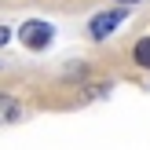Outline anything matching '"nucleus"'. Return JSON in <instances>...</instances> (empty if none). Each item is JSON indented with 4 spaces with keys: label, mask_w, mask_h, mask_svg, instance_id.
Masks as SVG:
<instances>
[{
    "label": "nucleus",
    "mask_w": 150,
    "mask_h": 150,
    "mask_svg": "<svg viewBox=\"0 0 150 150\" xmlns=\"http://www.w3.org/2000/svg\"><path fill=\"white\" fill-rule=\"evenodd\" d=\"M51 33H55V29L48 26V22H26V26L18 29V37H22V44H26V48H48L51 44Z\"/></svg>",
    "instance_id": "nucleus-1"
},
{
    "label": "nucleus",
    "mask_w": 150,
    "mask_h": 150,
    "mask_svg": "<svg viewBox=\"0 0 150 150\" xmlns=\"http://www.w3.org/2000/svg\"><path fill=\"white\" fill-rule=\"evenodd\" d=\"M121 22H125V11H103V15H95V18H92L88 33H92L95 40H103V37H110Z\"/></svg>",
    "instance_id": "nucleus-2"
},
{
    "label": "nucleus",
    "mask_w": 150,
    "mask_h": 150,
    "mask_svg": "<svg viewBox=\"0 0 150 150\" xmlns=\"http://www.w3.org/2000/svg\"><path fill=\"white\" fill-rule=\"evenodd\" d=\"M11 121H18V103L0 92V125H11Z\"/></svg>",
    "instance_id": "nucleus-3"
},
{
    "label": "nucleus",
    "mask_w": 150,
    "mask_h": 150,
    "mask_svg": "<svg viewBox=\"0 0 150 150\" xmlns=\"http://www.w3.org/2000/svg\"><path fill=\"white\" fill-rule=\"evenodd\" d=\"M132 55H136L139 66H146V70H150V37H143V40L136 44V51H132Z\"/></svg>",
    "instance_id": "nucleus-4"
},
{
    "label": "nucleus",
    "mask_w": 150,
    "mask_h": 150,
    "mask_svg": "<svg viewBox=\"0 0 150 150\" xmlns=\"http://www.w3.org/2000/svg\"><path fill=\"white\" fill-rule=\"evenodd\" d=\"M7 33H11V29H4V26H0V44H4V40H7Z\"/></svg>",
    "instance_id": "nucleus-5"
},
{
    "label": "nucleus",
    "mask_w": 150,
    "mask_h": 150,
    "mask_svg": "<svg viewBox=\"0 0 150 150\" xmlns=\"http://www.w3.org/2000/svg\"><path fill=\"white\" fill-rule=\"evenodd\" d=\"M117 4H136V0H117Z\"/></svg>",
    "instance_id": "nucleus-6"
}]
</instances>
